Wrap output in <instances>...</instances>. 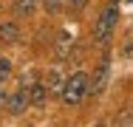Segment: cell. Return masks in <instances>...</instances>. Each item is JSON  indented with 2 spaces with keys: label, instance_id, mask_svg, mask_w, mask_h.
I'll return each mask as SVG.
<instances>
[{
  "label": "cell",
  "instance_id": "30bf717a",
  "mask_svg": "<svg viewBox=\"0 0 133 127\" xmlns=\"http://www.w3.org/2000/svg\"><path fill=\"white\" fill-rule=\"evenodd\" d=\"M9 74H11V62H9L6 57H0V79H6Z\"/></svg>",
  "mask_w": 133,
  "mask_h": 127
},
{
  "label": "cell",
  "instance_id": "4fadbf2b",
  "mask_svg": "<svg viewBox=\"0 0 133 127\" xmlns=\"http://www.w3.org/2000/svg\"><path fill=\"white\" fill-rule=\"evenodd\" d=\"M130 3H133V0H130Z\"/></svg>",
  "mask_w": 133,
  "mask_h": 127
},
{
  "label": "cell",
  "instance_id": "ba28073f",
  "mask_svg": "<svg viewBox=\"0 0 133 127\" xmlns=\"http://www.w3.org/2000/svg\"><path fill=\"white\" fill-rule=\"evenodd\" d=\"M34 9H37V0H14V11H17V17H28Z\"/></svg>",
  "mask_w": 133,
  "mask_h": 127
},
{
  "label": "cell",
  "instance_id": "7c38bea8",
  "mask_svg": "<svg viewBox=\"0 0 133 127\" xmlns=\"http://www.w3.org/2000/svg\"><path fill=\"white\" fill-rule=\"evenodd\" d=\"M6 99H9V96H6V93H3V90H0V107H3V104H6Z\"/></svg>",
  "mask_w": 133,
  "mask_h": 127
},
{
  "label": "cell",
  "instance_id": "3957f363",
  "mask_svg": "<svg viewBox=\"0 0 133 127\" xmlns=\"http://www.w3.org/2000/svg\"><path fill=\"white\" fill-rule=\"evenodd\" d=\"M108 76H110V62L108 59H102L99 65H96V71H94V76H88V93H102L108 85Z\"/></svg>",
  "mask_w": 133,
  "mask_h": 127
},
{
  "label": "cell",
  "instance_id": "9c48e42d",
  "mask_svg": "<svg viewBox=\"0 0 133 127\" xmlns=\"http://www.w3.org/2000/svg\"><path fill=\"white\" fill-rule=\"evenodd\" d=\"M71 45H74V37H71L68 31H62V34H59V43H57V54H59V57H65Z\"/></svg>",
  "mask_w": 133,
  "mask_h": 127
},
{
  "label": "cell",
  "instance_id": "8992f818",
  "mask_svg": "<svg viewBox=\"0 0 133 127\" xmlns=\"http://www.w3.org/2000/svg\"><path fill=\"white\" fill-rule=\"evenodd\" d=\"M0 40H3V43H17V40H20L17 23H3L0 25Z\"/></svg>",
  "mask_w": 133,
  "mask_h": 127
},
{
  "label": "cell",
  "instance_id": "277c9868",
  "mask_svg": "<svg viewBox=\"0 0 133 127\" xmlns=\"http://www.w3.org/2000/svg\"><path fill=\"white\" fill-rule=\"evenodd\" d=\"M6 107H9L11 116H20V113L28 107V90H26V88H20L17 93H11V96L6 99Z\"/></svg>",
  "mask_w": 133,
  "mask_h": 127
},
{
  "label": "cell",
  "instance_id": "8fae6325",
  "mask_svg": "<svg viewBox=\"0 0 133 127\" xmlns=\"http://www.w3.org/2000/svg\"><path fill=\"white\" fill-rule=\"evenodd\" d=\"M71 6H74V9H82V6H85V0H71Z\"/></svg>",
  "mask_w": 133,
  "mask_h": 127
},
{
  "label": "cell",
  "instance_id": "5b68a950",
  "mask_svg": "<svg viewBox=\"0 0 133 127\" xmlns=\"http://www.w3.org/2000/svg\"><path fill=\"white\" fill-rule=\"evenodd\" d=\"M45 99H48V88H45L43 82L28 85V104H34V107H45Z\"/></svg>",
  "mask_w": 133,
  "mask_h": 127
},
{
  "label": "cell",
  "instance_id": "7a4b0ae2",
  "mask_svg": "<svg viewBox=\"0 0 133 127\" xmlns=\"http://www.w3.org/2000/svg\"><path fill=\"white\" fill-rule=\"evenodd\" d=\"M116 20H119V9L116 6H108L105 11L96 17V23H94V43L105 45L110 40V34H113V28H116Z\"/></svg>",
  "mask_w": 133,
  "mask_h": 127
},
{
  "label": "cell",
  "instance_id": "5bb4252c",
  "mask_svg": "<svg viewBox=\"0 0 133 127\" xmlns=\"http://www.w3.org/2000/svg\"><path fill=\"white\" fill-rule=\"evenodd\" d=\"M99 127H102V124H99Z\"/></svg>",
  "mask_w": 133,
  "mask_h": 127
},
{
  "label": "cell",
  "instance_id": "52a82bcc",
  "mask_svg": "<svg viewBox=\"0 0 133 127\" xmlns=\"http://www.w3.org/2000/svg\"><path fill=\"white\" fill-rule=\"evenodd\" d=\"M43 85H45L48 90H62V85H65V79L59 76V71H57V68H51V71L45 74V82H43Z\"/></svg>",
  "mask_w": 133,
  "mask_h": 127
},
{
  "label": "cell",
  "instance_id": "6da1fadb",
  "mask_svg": "<svg viewBox=\"0 0 133 127\" xmlns=\"http://www.w3.org/2000/svg\"><path fill=\"white\" fill-rule=\"evenodd\" d=\"M62 104H68V107H77L82 99H85V93H88V74H74L71 79H65V85H62Z\"/></svg>",
  "mask_w": 133,
  "mask_h": 127
}]
</instances>
